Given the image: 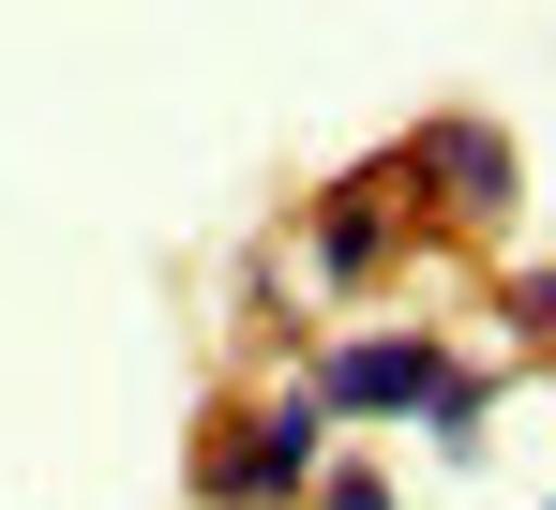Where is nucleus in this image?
<instances>
[{
    "mask_svg": "<svg viewBox=\"0 0 556 510\" xmlns=\"http://www.w3.org/2000/svg\"><path fill=\"white\" fill-rule=\"evenodd\" d=\"M316 406H301V391H286L271 421H241V435H211V450H195V510H286L301 496V481H316Z\"/></svg>",
    "mask_w": 556,
    "mask_h": 510,
    "instance_id": "nucleus-1",
    "label": "nucleus"
},
{
    "mask_svg": "<svg viewBox=\"0 0 556 510\" xmlns=\"http://www.w3.org/2000/svg\"><path fill=\"white\" fill-rule=\"evenodd\" d=\"M437 360H452V345H421V331H346L331 360H316L301 406H316V421H406V406L437 391Z\"/></svg>",
    "mask_w": 556,
    "mask_h": 510,
    "instance_id": "nucleus-2",
    "label": "nucleus"
},
{
    "mask_svg": "<svg viewBox=\"0 0 556 510\" xmlns=\"http://www.w3.org/2000/svg\"><path fill=\"white\" fill-rule=\"evenodd\" d=\"M421 180L452 195L466 226H496V211H511V136H496V120H437V136H421Z\"/></svg>",
    "mask_w": 556,
    "mask_h": 510,
    "instance_id": "nucleus-3",
    "label": "nucleus"
},
{
    "mask_svg": "<svg viewBox=\"0 0 556 510\" xmlns=\"http://www.w3.org/2000/svg\"><path fill=\"white\" fill-rule=\"evenodd\" d=\"M301 270H316V285H376V270H391V211H376V180H346V195L316 211Z\"/></svg>",
    "mask_w": 556,
    "mask_h": 510,
    "instance_id": "nucleus-4",
    "label": "nucleus"
},
{
    "mask_svg": "<svg viewBox=\"0 0 556 510\" xmlns=\"http://www.w3.org/2000/svg\"><path fill=\"white\" fill-rule=\"evenodd\" d=\"M406 421H437V435H452V450H466V435L496 421V375H481V360H437V391H421Z\"/></svg>",
    "mask_w": 556,
    "mask_h": 510,
    "instance_id": "nucleus-5",
    "label": "nucleus"
},
{
    "mask_svg": "<svg viewBox=\"0 0 556 510\" xmlns=\"http://www.w3.org/2000/svg\"><path fill=\"white\" fill-rule=\"evenodd\" d=\"M301 496L316 510H391V481H376V466H331V481H301Z\"/></svg>",
    "mask_w": 556,
    "mask_h": 510,
    "instance_id": "nucleus-6",
    "label": "nucleus"
}]
</instances>
